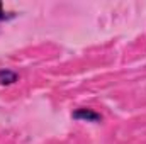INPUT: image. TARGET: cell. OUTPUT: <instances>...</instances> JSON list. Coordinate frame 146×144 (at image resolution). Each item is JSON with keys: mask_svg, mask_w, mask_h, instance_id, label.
<instances>
[{"mask_svg": "<svg viewBox=\"0 0 146 144\" xmlns=\"http://www.w3.org/2000/svg\"><path fill=\"white\" fill-rule=\"evenodd\" d=\"M73 119H76V120H87V122H95V124H99V122H102V115L99 114V112H95V110H92V108H76L75 112L72 114Z\"/></svg>", "mask_w": 146, "mask_h": 144, "instance_id": "cell-1", "label": "cell"}, {"mask_svg": "<svg viewBox=\"0 0 146 144\" xmlns=\"http://www.w3.org/2000/svg\"><path fill=\"white\" fill-rule=\"evenodd\" d=\"M14 17H15V14L14 12H5L2 9V2H0V22L2 20H9V19H14Z\"/></svg>", "mask_w": 146, "mask_h": 144, "instance_id": "cell-3", "label": "cell"}, {"mask_svg": "<svg viewBox=\"0 0 146 144\" xmlns=\"http://www.w3.org/2000/svg\"><path fill=\"white\" fill-rule=\"evenodd\" d=\"M19 80V75L12 70H0V85H12Z\"/></svg>", "mask_w": 146, "mask_h": 144, "instance_id": "cell-2", "label": "cell"}]
</instances>
